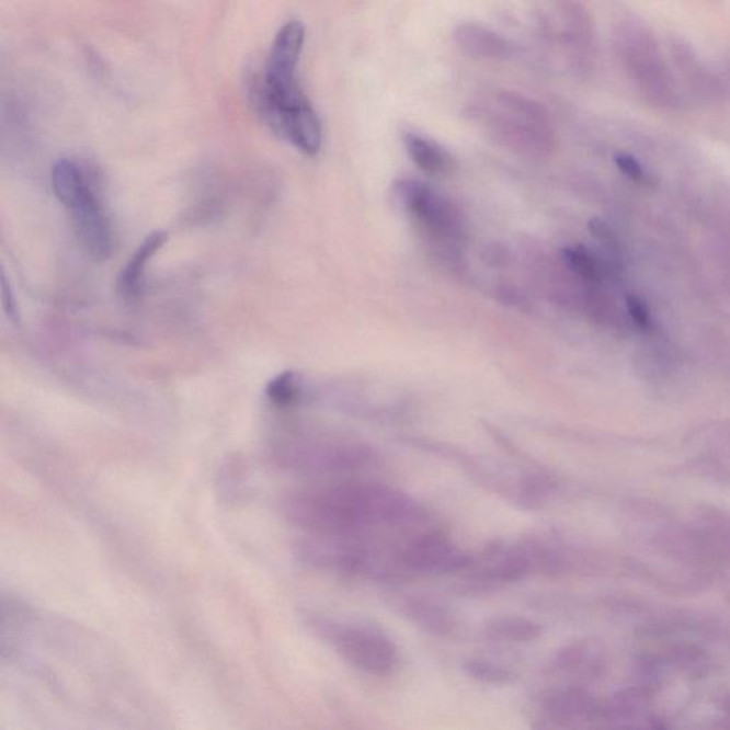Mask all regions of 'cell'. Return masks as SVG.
I'll return each mask as SVG.
<instances>
[{
    "mask_svg": "<svg viewBox=\"0 0 730 730\" xmlns=\"http://www.w3.org/2000/svg\"><path fill=\"white\" fill-rule=\"evenodd\" d=\"M483 635L490 641L506 643H528L538 641L544 635L543 625L523 616H501L488 620Z\"/></svg>",
    "mask_w": 730,
    "mask_h": 730,
    "instance_id": "cell-14",
    "label": "cell"
},
{
    "mask_svg": "<svg viewBox=\"0 0 730 730\" xmlns=\"http://www.w3.org/2000/svg\"><path fill=\"white\" fill-rule=\"evenodd\" d=\"M305 42L306 26L300 19L284 22L274 36L262 75L272 79L297 78L298 61H300Z\"/></svg>",
    "mask_w": 730,
    "mask_h": 730,
    "instance_id": "cell-8",
    "label": "cell"
},
{
    "mask_svg": "<svg viewBox=\"0 0 730 730\" xmlns=\"http://www.w3.org/2000/svg\"><path fill=\"white\" fill-rule=\"evenodd\" d=\"M320 635L345 662L373 676H388L400 665L396 643L383 630L365 625L326 623Z\"/></svg>",
    "mask_w": 730,
    "mask_h": 730,
    "instance_id": "cell-7",
    "label": "cell"
},
{
    "mask_svg": "<svg viewBox=\"0 0 730 730\" xmlns=\"http://www.w3.org/2000/svg\"><path fill=\"white\" fill-rule=\"evenodd\" d=\"M303 520L317 529L355 534L376 526L404 525L415 514L404 495L378 486H344L310 495L298 506Z\"/></svg>",
    "mask_w": 730,
    "mask_h": 730,
    "instance_id": "cell-1",
    "label": "cell"
},
{
    "mask_svg": "<svg viewBox=\"0 0 730 730\" xmlns=\"http://www.w3.org/2000/svg\"><path fill=\"white\" fill-rule=\"evenodd\" d=\"M2 303H3V310L7 312V316L9 317V320L11 321H18L19 320V307H18V301L15 294H13L11 284H9V280L7 277V274H2Z\"/></svg>",
    "mask_w": 730,
    "mask_h": 730,
    "instance_id": "cell-20",
    "label": "cell"
},
{
    "mask_svg": "<svg viewBox=\"0 0 730 730\" xmlns=\"http://www.w3.org/2000/svg\"><path fill=\"white\" fill-rule=\"evenodd\" d=\"M251 103L278 137L306 156H316L322 146V127L298 80L267 82L255 76L250 89Z\"/></svg>",
    "mask_w": 730,
    "mask_h": 730,
    "instance_id": "cell-2",
    "label": "cell"
},
{
    "mask_svg": "<svg viewBox=\"0 0 730 730\" xmlns=\"http://www.w3.org/2000/svg\"><path fill=\"white\" fill-rule=\"evenodd\" d=\"M169 236L163 230H156L146 237L135 250L129 262L118 276V293L126 301L139 300L145 290L146 269L151 259L168 243Z\"/></svg>",
    "mask_w": 730,
    "mask_h": 730,
    "instance_id": "cell-9",
    "label": "cell"
},
{
    "mask_svg": "<svg viewBox=\"0 0 730 730\" xmlns=\"http://www.w3.org/2000/svg\"><path fill=\"white\" fill-rule=\"evenodd\" d=\"M602 652L595 642L578 641L559 649L554 657V671L577 681L592 680L602 666Z\"/></svg>",
    "mask_w": 730,
    "mask_h": 730,
    "instance_id": "cell-11",
    "label": "cell"
},
{
    "mask_svg": "<svg viewBox=\"0 0 730 730\" xmlns=\"http://www.w3.org/2000/svg\"><path fill=\"white\" fill-rule=\"evenodd\" d=\"M404 145L417 168L430 175H448L455 168L453 156L444 147L426 137L406 133Z\"/></svg>",
    "mask_w": 730,
    "mask_h": 730,
    "instance_id": "cell-13",
    "label": "cell"
},
{
    "mask_svg": "<svg viewBox=\"0 0 730 730\" xmlns=\"http://www.w3.org/2000/svg\"><path fill=\"white\" fill-rule=\"evenodd\" d=\"M52 189L68 210L76 239L84 253L96 262L111 258L113 229L106 210L82 168L70 159H60L52 168Z\"/></svg>",
    "mask_w": 730,
    "mask_h": 730,
    "instance_id": "cell-3",
    "label": "cell"
},
{
    "mask_svg": "<svg viewBox=\"0 0 730 730\" xmlns=\"http://www.w3.org/2000/svg\"><path fill=\"white\" fill-rule=\"evenodd\" d=\"M396 202L444 258L457 259L467 239L466 221L452 201L417 180H398Z\"/></svg>",
    "mask_w": 730,
    "mask_h": 730,
    "instance_id": "cell-5",
    "label": "cell"
},
{
    "mask_svg": "<svg viewBox=\"0 0 730 730\" xmlns=\"http://www.w3.org/2000/svg\"><path fill=\"white\" fill-rule=\"evenodd\" d=\"M615 163L627 178L635 180V182L642 180L643 172L641 164L632 156L624 153L616 155Z\"/></svg>",
    "mask_w": 730,
    "mask_h": 730,
    "instance_id": "cell-19",
    "label": "cell"
},
{
    "mask_svg": "<svg viewBox=\"0 0 730 730\" xmlns=\"http://www.w3.org/2000/svg\"><path fill=\"white\" fill-rule=\"evenodd\" d=\"M533 730H613L606 704L577 685L557 687L534 702Z\"/></svg>",
    "mask_w": 730,
    "mask_h": 730,
    "instance_id": "cell-6",
    "label": "cell"
},
{
    "mask_svg": "<svg viewBox=\"0 0 730 730\" xmlns=\"http://www.w3.org/2000/svg\"><path fill=\"white\" fill-rule=\"evenodd\" d=\"M453 37L459 49L471 58L502 60L512 54V46L505 37L477 23H461L455 27Z\"/></svg>",
    "mask_w": 730,
    "mask_h": 730,
    "instance_id": "cell-10",
    "label": "cell"
},
{
    "mask_svg": "<svg viewBox=\"0 0 730 730\" xmlns=\"http://www.w3.org/2000/svg\"><path fill=\"white\" fill-rule=\"evenodd\" d=\"M627 306L635 324H637L639 329L648 330L649 327H651V317H649L648 308L645 306L641 298L637 296H628Z\"/></svg>",
    "mask_w": 730,
    "mask_h": 730,
    "instance_id": "cell-18",
    "label": "cell"
},
{
    "mask_svg": "<svg viewBox=\"0 0 730 730\" xmlns=\"http://www.w3.org/2000/svg\"><path fill=\"white\" fill-rule=\"evenodd\" d=\"M563 262L570 267L572 273L586 280V282H600L602 277L601 265L582 246H573L562 250Z\"/></svg>",
    "mask_w": 730,
    "mask_h": 730,
    "instance_id": "cell-16",
    "label": "cell"
},
{
    "mask_svg": "<svg viewBox=\"0 0 730 730\" xmlns=\"http://www.w3.org/2000/svg\"><path fill=\"white\" fill-rule=\"evenodd\" d=\"M463 671L469 680L483 685H512L518 681V672L483 658H468L463 662Z\"/></svg>",
    "mask_w": 730,
    "mask_h": 730,
    "instance_id": "cell-15",
    "label": "cell"
},
{
    "mask_svg": "<svg viewBox=\"0 0 730 730\" xmlns=\"http://www.w3.org/2000/svg\"><path fill=\"white\" fill-rule=\"evenodd\" d=\"M404 614L415 627L437 638L457 637L458 619L447 608L426 600H412L404 605Z\"/></svg>",
    "mask_w": 730,
    "mask_h": 730,
    "instance_id": "cell-12",
    "label": "cell"
},
{
    "mask_svg": "<svg viewBox=\"0 0 730 730\" xmlns=\"http://www.w3.org/2000/svg\"><path fill=\"white\" fill-rule=\"evenodd\" d=\"M725 708H728V709H730V698H729V700H728V704H727V706H725Z\"/></svg>",
    "mask_w": 730,
    "mask_h": 730,
    "instance_id": "cell-22",
    "label": "cell"
},
{
    "mask_svg": "<svg viewBox=\"0 0 730 730\" xmlns=\"http://www.w3.org/2000/svg\"><path fill=\"white\" fill-rule=\"evenodd\" d=\"M590 230L591 233L594 235L596 239L601 241V243L608 246V248L615 244V236L613 233V230H611L609 227L606 226L604 221H601L598 219L591 220Z\"/></svg>",
    "mask_w": 730,
    "mask_h": 730,
    "instance_id": "cell-21",
    "label": "cell"
},
{
    "mask_svg": "<svg viewBox=\"0 0 730 730\" xmlns=\"http://www.w3.org/2000/svg\"><path fill=\"white\" fill-rule=\"evenodd\" d=\"M501 145L529 158H547L556 149L551 117L543 104L523 94L501 92L478 111Z\"/></svg>",
    "mask_w": 730,
    "mask_h": 730,
    "instance_id": "cell-4",
    "label": "cell"
},
{
    "mask_svg": "<svg viewBox=\"0 0 730 730\" xmlns=\"http://www.w3.org/2000/svg\"><path fill=\"white\" fill-rule=\"evenodd\" d=\"M265 395L269 400L278 407H287L293 404L298 397V381L296 374L292 372H284L273 378L265 388Z\"/></svg>",
    "mask_w": 730,
    "mask_h": 730,
    "instance_id": "cell-17",
    "label": "cell"
}]
</instances>
